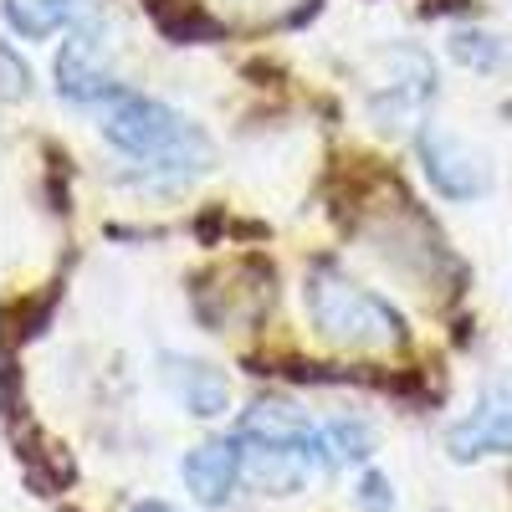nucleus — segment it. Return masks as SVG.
Instances as JSON below:
<instances>
[{"instance_id":"4468645a","label":"nucleus","mask_w":512,"mask_h":512,"mask_svg":"<svg viewBox=\"0 0 512 512\" xmlns=\"http://www.w3.org/2000/svg\"><path fill=\"white\" fill-rule=\"evenodd\" d=\"M128 512H180V507H169V502H159V497H144V502H134Z\"/></svg>"},{"instance_id":"20e7f679","label":"nucleus","mask_w":512,"mask_h":512,"mask_svg":"<svg viewBox=\"0 0 512 512\" xmlns=\"http://www.w3.org/2000/svg\"><path fill=\"white\" fill-rule=\"evenodd\" d=\"M246 451V482L262 497H297L328 461V441H272V436H241Z\"/></svg>"},{"instance_id":"0eeeda50","label":"nucleus","mask_w":512,"mask_h":512,"mask_svg":"<svg viewBox=\"0 0 512 512\" xmlns=\"http://www.w3.org/2000/svg\"><path fill=\"white\" fill-rule=\"evenodd\" d=\"M180 482L185 492L200 502V507H226L236 497V487L246 482V451H241V436L231 441H200L195 451H185L180 461Z\"/></svg>"},{"instance_id":"9d476101","label":"nucleus","mask_w":512,"mask_h":512,"mask_svg":"<svg viewBox=\"0 0 512 512\" xmlns=\"http://www.w3.org/2000/svg\"><path fill=\"white\" fill-rule=\"evenodd\" d=\"M323 441H328V461H333V466L369 461V456H374V431H369V420H359V415L323 420Z\"/></svg>"},{"instance_id":"f8f14e48","label":"nucleus","mask_w":512,"mask_h":512,"mask_svg":"<svg viewBox=\"0 0 512 512\" xmlns=\"http://www.w3.org/2000/svg\"><path fill=\"white\" fill-rule=\"evenodd\" d=\"M354 502H359V512H395V487H390V477L364 472V477H359Z\"/></svg>"},{"instance_id":"f257e3e1","label":"nucleus","mask_w":512,"mask_h":512,"mask_svg":"<svg viewBox=\"0 0 512 512\" xmlns=\"http://www.w3.org/2000/svg\"><path fill=\"white\" fill-rule=\"evenodd\" d=\"M103 144L118 149L123 159L144 164V175L169 180V185H185L216 164V144H210L205 128H195L169 103L139 98V93H123L103 113Z\"/></svg>"},{"instance_id":"9b49d317","label":"nucleus","mask_w":512,"mask_h":512,"mask_svg":"<svg viewBox=\"0 0 512 512\" xmlns=\"http://www.w3.org/2000/svg\"><path fill=\"white\" fill-rule=\"evenodd\" d=\"M451 57L472 72H497L507 62V41L492 31H456L451 36Z\"/></svg>"},{"instance_id":"7ed1b4c3","label":"nucleus","mask_w":512,"mask_h":512,"mask_svg":"<svg viewBox=\"0 0 512 512\" xmlns=\"http://www.w3.org/2000/svg\"><path fill=\"white\" fill-rule=\"evenodd\" d=\"M415 154H420L425 185H431L441 200L466 205V200H482V195L492 190L487 159L466 144V139H456L451 128H441V123H425V128H420V134H415Z\"/></svg>"},{"instance_id":"6e6552de","label":"nucleus","mask_w":512,"mask_h":512,"mask_svg":"<svg viewBox=\"0 0 512 512\" xmlns=\"http://www.w3.org/2000/svg\"><path fill=\"white\" fill-rule=\"evenodd\" d=\"M57 93L67 103H118L123 98L118 77L98 62V41H88V36L62 41V52H57Z\"/></svg>"},{"instance_id":"39448f33","label":"nucleus","mask_w":512,"mask_h":512,"mask_svg":"<svg viewBox=\"0 0 512 512\" xmlns=\"http://www.w3.org/2000/svg\"><path fill=\"white\" fill-rule=\"evenodd\" d=\"M451 461H482V456H512V384L497 379L482 390L472 415H461L446 431Z\"/></svg>"},{"instance_id":"ddd939ff","label":"nucleus","mask_w":512,"mask_h":512,"mask_svg":"<svg viewBox=\"0 0 512 512\" xmlns=\"http://www.w3.org/2000/svg\"><path fill=\"white\" fill-rule=\"evenodd\" d=\"M0 67H6V98H31V67L16 57V47H0Z\"/></svg>"},{"instance_id":"1a4fd4ad","label":"nucleus","mask_w":512,"mask_h":512,"mask_svg":"<svg viewBox=\"0 0 512 512\" xmlns=\"http://www.w3.org/2000/svg\"><path fill=\"white\" fill-rule=\"evenodd\" d=\"M93 0H6V26L26 41H47L57 31H77Z\"/></svg>"},{"instance_id":"f03ea898","label":"nucleus","mask_w":512,"mask_h":512,"mask_svg":"<svg viewBox=\"0 0 512 512\" xmlns=\"http://www.w3.org/2000/svg\"><path fill=\"white\" fill-rule=\"evenodd\" d=\"M303 313L318 328L323 344L354 349V354H384V349H400L410 338L405 313L390 297H379L374 287H359L354 277H344L328 262H318L303 277Z\"/></svg>"},{"instance_id":"423d86ee","label":"nucleus","mask_w":512,"mask_h":512,"mask_svg":"<svg viewBox=\"0 0 512 512\" xmlns=\"http://www.w3.org/2000/svg\"><path fill=\"white\" fill-rule=\"evenodd\" d=\"M159 384L169 390V400L185 405V415L195 420H221L231 410V374L190 359V354H159Z\"/></svg>"}]
</instances>
